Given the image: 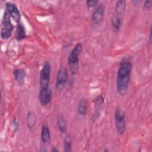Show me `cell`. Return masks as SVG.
Here are the masks:
<instances>
[{
    "instance_id": "cell-15",
    "label": "cell",
    "mask_w": 152,
    "mask_h": 152,
    "mask_svg": "<svg viewBox=\"0 0 152 152\" xmlns=\"http://www.w3.org/2000/svg\"><path fill=\"white\" fill-rule=\"evenodd\" d=\"M126 1L125 0L118 1L115 7V15L122 17L124 14L126 9Z\"/></svg>"
},
{
    "instance_id": "cell-14",
    "label": "cell",
    "mask_w": 152,
    "mask_h": 152,
    "mask_svg": "<svg viewBox=\"0 0 152 152\" xmlns=\"http://www.w3.org/2000/svg\"><path fill=\"white\" fill-rule=\"evenodd\" d=\"M122 17H119L116 15H113L110 20V22H111V26L113 30V31L115 32H118L122 24Z\"/></svg>"
},
{
    "instance_id": "cell-24",
    "label": "cell",
    "mask_w": 152,
    "mask_h": 152,
    "mask_svg": "<svg viewBox=\"0 0 152 152\" xmlns=\"http://www.w3.org/2000/svg\"><path fill=\"white\" fill-rule=\"evenodd\" d=\"M51 151H52V152H58V151H59V150H58L55 147H53L52 148Z\"/></svg>"
},
{
    "instance_id": "cell-2",
    "label": "cell",
    "mask_w": 152,
    "mask_h": 152,
    "mask_svg": "<svg viewBox=\"0 0 152 152\" xmlns=\"http://www.w3.org/2000/svg\"><path fill=\"white\" fill-rule=\"evenodd\" d=\"M83 44L81 42H78L74 46L68 56V62L69 66L71 73L72 75H75L78 71L80 56L83 51Z\"/></svg>"
},
{
    "instance_id": "cell-22",
    "label": "cell",
    "mask_w": 152,
    "mask_h": 152,
    "mask_svg": "<svg viewBox=\"0 0 152 152\" xmlns=\"http://www.w3.org/2000/svg\"><path fill=\"white\" fill-rule=\"evenodd\" d=\"M12 124V128H13V130H14V132H16L18 131V128H19L18 120L16 118H14Z\"/></svg>"
},
{
    "instance_id": "cell-8",
    "label": "cell",
    "mask_w": 152,
    "mask_h": 152,
    "mask_svg": "<svg viewBox=\"0 0 152 152\" xmlns=\"http://www.w3.org/2000/svg\"><path fill=\"white\" fill-rule=\"evenodd\" d=\"M93 102L94 103V111L92 115V119L94 121L100 116L104 107V100L102 95H99L93 99Z\"/></svg>"
},
{
    "instance_id": "cell-7",
    "label": "cell",
    "mask_w": 152,
    "mask_h": 152,
    "mask_svg": "<svg viewBox=\"0 0 152 152\" xmlns=\"http://www.w3.org/2000/svg\"><path fill=\"white\" fill-rule=\"evenodd\" d=\"M68 72L66 67L62 66L58 69L56 77V87L58 90H62L67 83Z\"/></svg>"
},
{
    "instance_id": "cell-6",
    "label": "cell",
    "mask_w": 152,
    "mask_h": 152,
    "mask_svg": "<svg viewBox=\"0 0 152 152\" xmlns=\"http://www.w3.org/2000/svg\"><path fill=\"white\" fill-rule=\"evenodd\" d=\"M105 12V5L100 2L96 7L91 17V22L93 26L98 27L103 21Z\"/></svg>"
},
{
    "instance_id": "cell-11",
    "label": "cell",
    "mask_w": 152,
    "mask_h": 152,
    "mask_svg": "<svg viewBox=\"0 0 152 152\" xmlns=\"http://www.w3.org/2000/svg\"><path fill=\"white\" fill-rule=\"evenodd\" d=\"M40 139L44 144H49L51 142V134L49 127L48 124L44 123L42 125Z\"/></svg>"
},
{
    "instance_id": "cell-13",
    "label": "cell",
    "mask_w": 152,
    "mask_h": 152,
    "mask_svg": "<svg viewBox=\"0 0 152 152\" xmlns=\"http://www.w3.org/2000/svg\"><path fill=\"white\" fill-rule=\"evenodd\" d=\"M13 75L15 80L19 84H23L26 77V72L23 69L17 68L13 71Z\"/></svg>"
},
{
    "instance_id": "cell-10",
    "label": "cell",
    "mask_w": 152,
    "mask_h": 152,
    "mask_svg": "<svg viewBox=\"0 0 152 152\" xmlns=\"http://www.w3.org/2000/svg\"><path fill=\"white\" fill-rule=\"evenodd\" d=\"M52 99V91L51 88L47 90H40L39 92V100L40 103L43 106H46L49 104Z\"/></svg>"
},
{
    "instance_id": "cell-20",
    "label": "cell",
    "mask_w": 152,
    "mask_h": 152,
    "mask_svg": "<svg viewBox=\"0 0 152 152\" xmlns=\"http://www.w3.org/2000/svg\"><path fill=\"white\" fill-rule=\"evenodd\" d=\"M99 1L97 0H87L86 1V6L87 8H92L96 7L99 4Z\"/></svg>"
},
{
    "instance_id": "cell-4",
    "label": "cell",
    "mask_w": 152,
    "mask_h": 152,
    "mask_svg": "<svg viewBox=\"0 0 152 152\" xmlns=\"http://www.w3.org/2000/svg\"><path fill=\"white\" fill-rule=\"evenodd\" d=\"M11 18V16L5 10L2 18L0 33L1 37L2 40L8 39L12 36L14 30V26L12 24Z\"/></svg>"
},
{
    "instance_id": "cell-5",
    "label": "cell",
    "mask_w": 152,
    "mask_h": 152,
    "mask_svg": "<svg viewBox=\"0 0 152 152\" xmlns=\"http://www.w3.org/2000/svg\"><path fill=\"white\" fill-rule=\"evenodd\" d=\"M114 118L117 132L118 134L122 135L126 131L125 113L121 109L118 107L115 109Z\"/></svg>"
},
{
    "instance_id": "cell-19",
    "label": "cell",
    "mask_w": 152,
    "mask_h": 152,
    "mask_svg": "<svg viewBox=\"0 0 152 152\" xmlns=\"http://www.w3.org/2000/svg\"><path fill=\"white\" fill-rule=\"evenodd\" d=\"M72 149V138L69 134H66L64 139V150L70 152Z\"/></svg>"
},
{
    "instance_id": "cell-1",
    "label": "cell",
    "mask_w": 152,
    "mask_h": 152,
    "mask_svg": "<svg viewBox=\"0 0 152 152\" xmlns=\"http://www.w3.org/2000/svg\"><path fill=\"white\" fill-rule=\"evenodd\" d=\"M132 70V62L129 56H125L121 59L117 71L116 89L118 94L125 96L128 90L131 72Z\"/></svg>"
},
{
    "instance_id": "cell-23",
    "label": "cell",
    "mask_w": 152,
    "mask_h": 152,
    "mask_svg": "<svg viewBox=\"0 0 152 152\" xmlns=\"http://www.w3.org/2000/svg\"><path fill=\"white\" fill-rule=\"evenodd\" d=\"M140 2H141L140 1H137V0L132 1V3L134 5H138Z\"/></svg>"
},
{
    "instance_id": "cell-12",
    "label": "cell",
    "mask_w": 152,
    "mask_h": 152,
    "mask_svg": "<svg viewBox=\"0 0 152 152\" xmlns=\"http://www.w3.org/2000/svg\"><path fill=\"white\" fill-rule=\"evenodd\" d=\"M26 37V31L24 24L21 22L17 23L15 29V39L21 41Z\"/></svg>"
},
{
    "instance_id": "cell-17",
    "label": "cell",
    "mask_w": 152,
    "mask_h": 152,
    "mask_svg": "<svg viewBox=\"0 0 152 152\" xmlns=\"http://www.w3.org/2000/svg\"><path fill=\"white\" fill-rule=\"evenodd\" d=\"M87 101L85 99H81L80 100L77 106V112L79 115L84 116L86 115L87 112Z\"/></svg>"
},
{
    "instance_id": "cell-16",
    "label": "cell",
    "mask_w": 152,
    "mask_h": 152,
    "mask_svg": "<svg viewBox=\"0 0 152 152\" xmlns=\"http://www.w3.org/2000/svg\"><path fill=\"white\" fill-rule=\"evenodd\" d=\"M37 123V116L32 112H29L27 113L26 118V124L28 129L33 130Z\"/></svg>"
},
{
    "instance_id": "cell-18",
    "label": "cell",
    "mask_w": 152,
    "mask_h": 152,
    "mask_svg": "<svg viewBox=\"0 0 152 152\" xmlns=\"http://www.w3.org/2000/svg\"><path fill=\"white\" fill-rule=\"evenodd\" d=\"M57 126L61 133H66L67 129V124L66 119L62 114H60L58 117Z\"/></svg>"
},
{
    "instance_id": "cell-21",
    "label": "cell",
    "mask_w": 152,
    "mask_h": 152,
    "mask_svg": "<svg viewBox=\"0 0 152 152\" xmlns=\"http://www.w3.org/2000/svg\"><path fill=\"white\" fill-rule=\"evenodd\" d=\"M152 7V1L150 0H146L144 1L143 4L144 10L146 11H148L151 10Z\"/></svg>"
},
{
    "instance_id": "cell-3",
    "label": "cell",
    "mask_w": 152,
    "mask_h": 152,
    "mask_svg": "<svg viewBox=\"0 0 152 152\" xmlns=\"http://www.w3.org/2000/svg\"><path fill=\"white\" fill-rule=\"evenodd\" d=\"M51 64L49 61L46 60L41 68L39 75V91L50 88L51 74Z\"/></svg>"
},
{
    "instance_id": "cell-9",
    "label": "cell",
    "mask_w": 152,
    "mask_h": 152,
    "mask_svg": "<svg viewBox=\"0 0 152 152\" xmlns=\"http://www.w3.org/2000/svg\"><path fill=\"white\" fill-rule=\"evenodd\" d=\"M5 10L16 23L21 22V14L15 4L10 1L7 2L5 3Z\"/></svg>"
}]
</instances>
